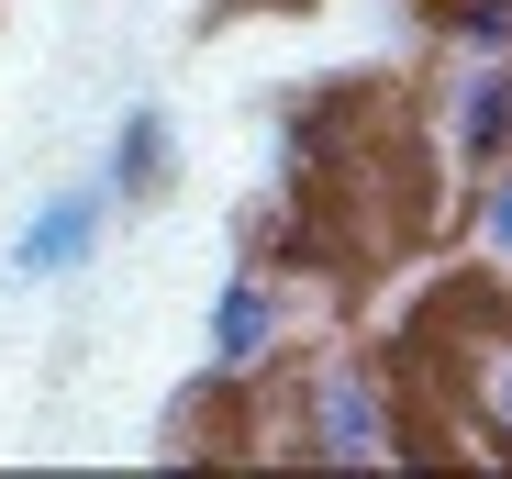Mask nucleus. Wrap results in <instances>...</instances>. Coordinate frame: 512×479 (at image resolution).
<instances>
[{
  "mask_svg": "<svg viewBox=\"0 0 512 479\" xmlns=\"http://www.w3.org/2000/svg\"><path fill=\"white\" fill-rule=\"evenodd\" d=\"M112 179H67L56 201H34L23 212V234H12V257H0V279L12 290H34V279H78L101 246H112Z\"/></svg>",
  "mask_w": 512,
  "mask_h": 479,
  "instance_id": "nucleus-2",
  "label": "nucleus"
},
{
  "mask_svg": "<svg viewBox=\"0 0 512 479\" xmlns=\"http://www.w3.org/2000/svg\"><path fill=\"white\" fill-rule=\"evenodd\" d=\"M457 56H512V0H412Z\"/></svg>",
  "mask_w": 512,
  "mask_h": 479,
  "instance_id": "nucleus-8",
  "label": "nucleus"
},
{
  "mask_svg": "<svg viewBox=\"0 0 512 479\" xmlns=\"http://www.w3.org/2000/svg\"><path fill=\"white\" fill-rule=\"evenodd\" d=\"M435 134L457 168H490V156H512V56H457L446 101H435Z\"/></svg>",
  "mask_w": 512,
  "mask_h": 479,
  "instance_id": "nucleus-5",
  "label": "nucleus"
},
{
  "mask_svg": "<svg viewBox=\"0 0 512 479\" xmlns=\"http://www.w3.org/2000/svg\"><path fill=\"white\" fill-rule=\"evenodd\" d=\"M479 190H468V234H479V257L490 268H512V156H490V168H468Z\"/></svg>",
  "mask_w": 512,
  "mask_h": 479,
  "instance_id": "nucleus-9",
  "label": "nucleus"
},
{
  "mask_svg": "<svg viewBox=\"0 0 512 479\" xmlns=\"http://www.w3.org/2000/svg\"><path fill=\"white\" fill-rule=\"evenodd\" d=\"M101 179H112V201H167L179 190V123H167L156 101H134L123 123H112V156H101Z\"/></svg>",
  "mask_w": 512,
  "mask_h": 479,
  "instance_id": "nucleus-6",
  "label": "nucleus"
},
{
  "mask_svg": "<svg viewBox=\"0 0 512 479\" xmlns=\"http://www.w3.org/2000/svg\"><path fill=\"white\" fill-rule=\"evenodd\" d=\"M446 402L468 413V424L446 435V457H512V312H479V324H457Z\"/></svg>",
  "mask_w": 512,
  "mask_h": 479,
  "instance_id": "nucleus-4",
  "label": "nucleus"
},
{
  "mask_svg": "<svg viewBox=\"0 0 512 479\" xmlns=\"http://www.w3.org/2000/svg\"><path fill=\"white\" fill-rule=\"evenodd\" d=\"M201 346H212V379H223V390L256 379V368H279V346H290V279L256 268V257H234V279H223L212 312H201Z\"/></svg>",
  "mask_w": 512,
  "mask_h": 479,
  "instance_id": "nucleus-3",
  "label": "nucleus"
},
{
  "mask_svg": "<svg viewBox=\"0 0 512 479\" xmlns=\"http://www.w3.org/2000/svg\"><path fill=\"white\" fill-rule=\"evenodd\" d=\"M334 156H346V101H279V179L323 190L334 179Z\"/></svg>",
  "mask_w": 512,
  "mask_h": 479,
  "instance_id": "nucleus-7",
  "label": "nucleus"
},
{
  "mask_svg": "<svg viewBox=\"0 0 512 479\" xmlns=\"http://www.w3.org/2000/svg\"><path fill=\"white\" fill-rule=\"evenodd\" d=\"M268 457H312V468H401L435 457V435L412 424V390L379 357H323L312 379H290V424L256 435Z\"/></svg>",
  "mask_w": 512,
  "mask_h": 479,
  "instance_id": "nucleus-1",
  "label": "nucleus"
}]
</instances>
